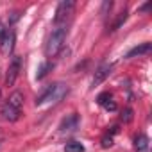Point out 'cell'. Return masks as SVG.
Returning a JSON list of instances; mask_svg holds the SVG:
<instances>
[{
  "mask_svg": "<svg viewBox=\"0 0 152 152\" xmlns=\"http://www.w3.org/2000/svg\"><path fill=\"white\" fill-rule=\"evenodd\" d=\"M134 148H136V152H148V138H147V134H138L136 138H134Z\"/></svg>",
  "mask_w": 152,
  "mask_h": 152,
  "instance_id": "obj_10",
  "label": "cell"
},
{
  "mask_svg": "<svg viewBox=\"0 0 152 152\" xmlns=\"http://www.w3.org/2000/svg\"><path fill=\"white\" fill-rule=\"evenodd\" d=\"M111 70H113V64L111 63H104V64H100L99 68H97V72H95V75H93V81H91V86H99L100 83H104L107 77H109V73H111Z\"/></svg>",
  "mask_w": 152,
  "mask_h": 152,
  "instance_id": "obj_6",
  "label": "cell"
},
{
  "mask_svg": "<svg viewBox=\"0 0 152 152\" xmlns=\"http://www.w3.org/2000/svg\"><path fill=\"white\" fill-rule=\"evenodd\" d=\"M131 120H132V111L131 109H125L122 113V122H131Z\"/></svg>",
  "mask_w": 152,
  "mask_h": 152,
  "instance_id": "obj_16",
  "label": "cell"
},
{
  "mask_svg": "<svg viewBox=\"0 0 152 152\" xmlns=\"http://www.w3.org/2000/svg\"><path fill=\"white\" fill-rule=\"evenodd\" d=\"M0 99H2V90H0Z\"/></svg>",
  "mask_w": 152,
  "mask_h": 152,
  "instance_id": "obj_19",
  "label": "cell"
},
{
  "mask_svg": "<svg viewBox=\"0 0 152 152\" xmlns=\"http://www.w3.org/2000/svg\"><path fill=\"white\" fill-rule=\"evenodd\" d=\"M64 152H84V145L79 141H68L64 145Z\"/></svg>",
  "mask_w": 152,
  "mask_h": 152,
  "instance_id": "obj_13",
  "label": "cell"
},
{
  "mask_svg": "<svg viewBox=\"0 0 152 152\" xmlns=\"http://www.w3.org/2000/svg\"><path fill=\"white\" fill-rule=\"evenodd\" d=\"M15 39H16L15 31H6V34L2 36V39H0V50H2L4 56L13 54V50H15Z\"/></svg>",
  "mask_w": 152,
  "mask_h": 152,
  "instance_id": "obj_5",
  "label": "cell"
},
{
  "mask_svg": "<svg viewBox=\"0 0 152 152\" xmlns=\"http://www.w3.org/2000/svg\"><path fill=\"white\" fill-rule=\"evenodd\" d=\"M125 18H127V13H125V11H124V13H120V15H118V18H116V22L113 23L111 31H116V29H118V27H120V25L125 22Z\"/></svg>",
  "mask_w": 152,
  "mask_h": 152,
  "instance_id": "obj_15",
  "label": "cell"
},
{
  "mask_svg": "<svg viewBox=\"0 0 152 152\" xmlns=\"http://www.w3.org/2000/svg\"><path fill=\"white\" fill-rule=\"evenodd\" d=\"M77 122H79L77 115H70L68 118H64L61 122V131H72V129H75V127H77Z\"/></svg>",
  "mask_w": 152,
  "mask_h": 152,
  "instance_id": "obj_12",
  "label": "cell"
},
{
  "mask_svg": "<svg viewBox=\"0 0 152 152\" xmlns=\"http://www.w3.org/2000/svg\"><path fill=\"white\" fill-rule=\"evenodd\" d=\"M68 93V84H63V83H56V84H50L43 90V93L36 99V106H43L47 102H59L64 95Z\"/></svg>",
  "mask_w": 152,
  "mask_h": 152,
  "instance_id": "obj_2",
  "label": "cell"
},
{
  "mask_svg": "<svg viewBox=\"0 0 152 152\" xmlns=\"http://www.w3.org/2000/svg\"><path fill=\"white\" fill-rule=\"evenodd\" d=\"M111 145H113V136H109V134L104 136V138H102V147L107 148V147H111Z\"/></svg>",
  "mask_w": 152,
  "mask_h": 152,
  "instance_id": "obj_17",
  "label": "cell"
},
{
  "mask_svg": "<svg viewBox=\"0 0 152 152\" xmlns=\"http://www.w3.org/2000/svg\"><path fill=\"white\" fill-rule=\"evenodd\" d=\"M97 102L106 109V111H116V104L111 100V93L109 91H104L97 97Z\"/></svg>",
  "mask_w": 152,
  "mask_h": 152,
  "instance_id": "obj_8",
  "label": "cell"
},
{
  "mask_svg": "<svg viewBox=\"0 0 152 152\" xmlns=\"http://www.w3.org/2000/svg\"><path fill=\"white\" fill-rule=\"evenodd\" d=\"M7 104H11L13 107H16V109L22 111V106H23V93H20V91L11 93L9 99H7Z\"/></svg>",
  "mask_w": 152,
  "mask_h": 152,
  "instance_id": "obj_11",
  "label": "cell"
},
{
  "mask_svg": "<svg viewBox=\"0 0 152 152\" xmlns=\"http://www.w3.org/2000/svg\"><path fill=\"white\" fill-rule=\"evenodd\" d=\"M150 48H152V47H150V43H141V45H138V47L131 48V50L127 52V56H125V57H127V59H131V57H136V56H138V57H140V56H145V54H148V52H150Z\"/></svg>",
  "mask_w": 152,
  "mask_h": 152,
  "instance_id": "obj_9",
  "label": "cell"
},
{
  "mask_svg": "<svg viewBox=\"0 0 152 152\" xmlns=\"http://www.w3.org/2000/svg\"><path fill=\"white\" fill-rule=\"evenodd\" d=\"M66 36H68V23L54 25V29H52V32L48 34L47 43H45V54H47V57H56V56L61 52Z\"/></svg>",
  "mask_w": 152,
  "mask_h": 152,
  "instance_id": "obj_1",
  "label": "cell"
},
{
  "mask_svg": "<svg viewBox=\"0 0 152 152\" xmlns=\"http://www.w3.org/2000/svg\"><path fill=\"white\" fill-rule=\"evenodd\" d=\"M52 68V64L50 63H43L39 68H38V73H36V79H43L45 77V75L48 73V70Z\"/></svg>",
  "mask_w": 152,
  "mask_h": 152,
  "instance_id": "obj_14",
  "label": "cell"
},
{
  "mask_svg": "<svg viewBox=\"0 0 152 152\" xmlns=\"http://www.w3.org/2000/svg\"><path fill=\"white\" fill-rule=\"evenodd\" d=\"M6 31H7V29H4V25H2V23H0V39H2V36L6 34Z\"/></svg>",
  "mask_w": 152,
  "mask_h": 152,
  "instance_id": "obj_18",
  "label": "cell"
},
{
  "mask_svg": "<svg viewBox=\"0 0 152 152\" xmlns=\"http://www.w3.org/2000/svg\"><path fill=\"white\" fill-rule=\"evenodd\" d=\"M0 115H2V118H4L6 122H16V120L20 118V109H16V107H13L11 104L6 102V104L2 106Z\"/></svg>",
  "mask_w": 152,
  "mask_h": 152,
  "instance_id": "obj_7",
  "label": "cell"
},
{
  "mask_svg": "<svg viewBox=\"0 0 152 152\" xmlns=\"http://www.w3.org/2000/svg\"><path fill=\"white\" fill-rule=\"evenodd\" d=\"M20 68H22V57L20 56H15L7 66V72H6V86H13L18 79V73H20Z\"/></svg>",
  "mask_w": 152,
  "mask_h": 152,
  "instance_id": "obj_4",
  "label": "cell"
},
{
  "mask_svg": "<svg viewBox=\"0 0 152 152\" xmlns=\"http://www.w3.org/2000/svg\"><path fill=\"white\" fill-rule=\"evenodd\" d=\"M73 9H75V2H72V0H63V2L57 6V9H56L54 25L68 23V18L73 15Z\"/></svg>",
  "mask_w": 152,
  "mask_h": 152,
  "instance_id": "obj_3",
  "label": "cell"
}]
</instances>
